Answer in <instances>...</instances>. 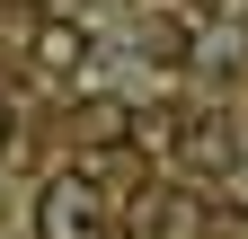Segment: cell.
Listing matches in <instances>:
<instances>
[{"label": "cell", "instance_id": "obj_1", "mask_svg": "<svg viewBox=\"0 0 248 239\" xmlns=\"http://www.w3.org/2000/svg\"><path fill=\"white\" fill-rule=\"evenodd\" d=\"M36 239H115L107 195L89 186V177H53V186L36 195Z\"/></svg>", "mask_w": 248, "mask_h": 239}, {"label": "cell", "instance_id": "obj_2", "mask_svg": "<svg viewBox=\"0 0 248 239\" xmlns=\"http://www.w3.org/2000/svg\"><path fill=\"white\" fill-rule=\"evenodd\" d=\"M36 53H45L53 71H71V62H80V36H71V27H45V36H36Z\"/></svg>", "mask_w": 248, "mask_h": 239}, {"label": "cell", "instance_id": "obj_3", "mask_svg": "<svg viewBox=\"0 0 248 239\" xmlns=\"http://www.w3.org/2000/svg\"><path fill=\"white\" fill-rule=\"evenodd\" d=\"M0 151H9V106H0Z\"/></svg>", "mask_w": 248, "mask_h": 239}]
</instances>
